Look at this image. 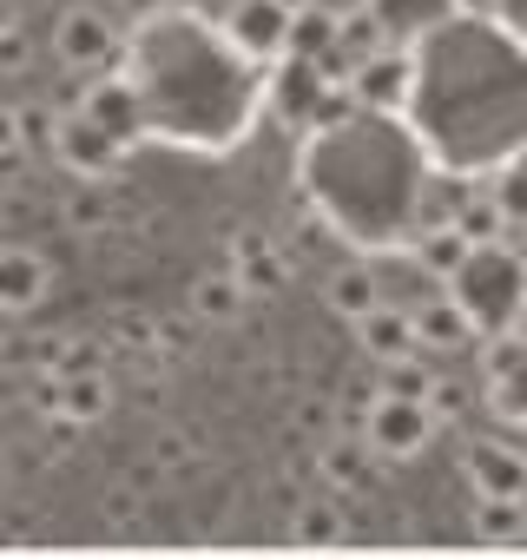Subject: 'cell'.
Segmentation results:
<instances>
[{
	"instance_id": "6da1fadb",
	"label": "cell",
	"mask_w": 527,
	"mask_h": 560,
	"mask_svg": "<svg viewBox=\"0 0 527 560\" xmlns=\"http://www.w3.org/2000/svg\"><path fill=\"white\" fill-rule=\"evenodd\" d=\"M448 298L461 304L475 337H488V343L520 337V324H527V257L507 237L501 244H475L468 264L448 277Z\"/></svg>"
},
{
	"instance_id": "7a4b0ae2",
	"label": "cell",
	"mask_w": 527,
	"mask_h": 560,
	"mask_svg": "<svg viewBox=\"0 0 527 560\" xmlns=\"http://www.w3.org/2000/svg\"><path fill=\"white\" fill-rule=\"evenodd\" d=\"M311 0H237L224 34L231 47L250 60V67H284L291 47H297V21H304Z\"/></svg>"
},
{
	"instance_id": "3957f363",
	"label": "cell",
	"mask_w": 527,
	"mask_h": 560,
	"mask_svg": "<svg viewBox=\"0 0 527 560\" xmlns=\"http://www.w3.org/2000/svg\"><path fill=\"white\" fill-rule=\"evenodd\" d=\"M435 429H442L435 402L389 396V389H383V396L370 402V416H363V442H370L376 462H415V455L435 442Z\"/></svg>"
},
{
	"instance_id": "277c9868",
	"label": "cell",
	"mask_w": 527,
	"mask_h": 560,
	"mask_svg": "<svg viewBox=\"0 0 527 560\" xmlns=\"http://www.w3.org/2000/svg\"><path fill=\"white\" fill-rule=\"evenodd\" d=\"M54 60H60L67 73H86V80L113 73V60H119V27H113V14H106V8H67V14L54 21Z\"/></svg>"
},
{
	"instance_id": "5b68a950",
	"label": "cell",
	"mask_w": 527,
	"mask_h": 560,
	"mask_svg": "<svg viewBox=\"0 0 527 560\" xmlns=\"http://www.w3.org/2000/svg\"><path fill=\"white\" fill-rule=\"evenodd\" d=\"M54 152H60V165H67L73 178H86V185H106V178L126 165V145H119L106 126H93L80 106H67V113L54 119Z\"/></svg>"
},
{
	"instance_id": "8992f818",
	"label": "cell",
	"mask_w": 527,
	"mask_h": 560,
	"mask_svg": "<svg viewBox=\"0 0 527 560\" xmlns=\"http://www.w3.org/2000/svg\"><path fill=\"white\" fill-rule=\"evenodd\" d=\"M93 126H106L119 145H139L145 132H152V106H145V93H139V80H126V73H99L80 100H73Z\"/></svg>"
},
{
	"instance_id": "52a82bcc",
	"label": "cell",
	"mask_w": 527,
	"mask_h": 560,
	"mask_svg": "<svg viewBox=\"0 0 527 560\" xmlns=\"http://www.w3.org/2000/svg\"><path fill=\"white\" fill-rule=\"evenodd\" d=\"M350 93H356L363 113L402 106V100L415 93V54H409V47H383V54L356 60V67H350Z\"/></svg>"
},
{
	"instance_id": "ba28073f",
	"label": "cell",
	"mask_w": 527,
	"mask_h": 560,
	"mask_svg": "<svg viewBox=\"0 0 527 560\" xmlns=\"http://www.w3.org/2000/svg\"><path fill=\"white\" fill-rule=\"evenodd\" d=\"M481 383H488V409H494L501 422L527 429V337H501V343H488Z\"/></svg>"
},
{
	"instance_id": "9c48e42d",
	"label": "cell",
	"mask_w": 527,
	"mask_h": 560,
	"mask_svg": "<svg viewBox=\"0 0 527 560\" xmlns=\"http://www.w3.org/2000/svg\"><path fill=\"white\" fill-rule=\"evenodd\" d=\"M461 468L481 501H527V455L514 442H475Z\"/></svg>"
},
{
	"instance_id": "30bf717a",
	"label": "cell",
	"mask_w": 527,
	"mask_h": 560,
	"mask_svg": "<svg viewBox=\"0 0 527 560\" xmlns=\"http://www.w3.org/2000/svg\"><path fill=\"white\" fill-rule=\"evenodd\" d=\"M47 291H54V264H47V250H34V244H8V257H0V304H8V317L40 311Z\"/></svg>"
},
{
	"instance_id": "8fae6325",
	"label": "cell",
	"mask_w": 527,
	"mask_h": 560,
	"mask_svg": "<svg viewBox=\"0 0 527 560\" xmlns=\"http://www.w3.org/2000/svg\"><path fill=\"white\" fill-rule=\"evenodd\" d=\"M409 317H415V337L429 357H448V350H468L475 324L461 317V304L448 298V284H429L422 298H409Z\"/></svg>"
},
{
	"instance_id": "7c38bea8",
	"label": "cell",
	"mask_w": 527,
	"mask_h": 560,
	"mask_svg": "<svg viewBox=\"0 0 527 560\" xmlns=\"http://www.w3.org/2000/svg\"><path fill=\"white\" fill-rule=\"evenodd\" d=\"M324 304H330L337 317H350V324L376 317V311L389 304V291H383V270H376L370 257H356V264L330 270V284H324Z\"/></svg>"
},
{
	"instance_id": "4fadbf2b",
	"label": "cell",
	"mask_w": 527,
	"mask_h": 560,
	"mask_svg": "<svg viewBox=\"0 0 527 560\" xmlns=\"http://www.w3.org/2000/svg\"><path fill=\"white\" fill-rule=\"evenodd\" d=\"M356 343L389 370V363H409V357H429L422 350V337H415V317H409V304H383L376 317H363L356 324Z\"/></svg>"
},
{
	"instance_id": "5bb4252c",
	"label": "cell",
	"mask_w": 527,
	"mask_h": 560,
	"mask_svg": "<svg viewBox=\"0 0 527 560\" xmlns=\"http://www.w3.org/2000/svg\"><path fill=\"white\" fill-rule=\"evenodd\" d=\"M106 402H113V383H106L99 370H67V376L47 389V416H54V422H67V429L99 422V416H106Z\"/></svg>"
},
{
	"instance_id": "9a60e30c",
	"label": "cell",
	"mask_w": 527,
	"mask_h": 560,
	"mask_svg": "<svg viewBox=\"0 0 527 560\" xmlns=\"http://www.w3.org/2000/svg\"><path fill=\"white\" fill-rule=\"evenodd\" d=\"M231 270H237V284H244L250 298H271L284 277H291L284 250L264 237V231H237V237H231Z\"/></svg>"
},
{
	"instance_id": "2e32d148",
	"label": "cell",
	"mask_w": 527,
	"mask_h": 560,
	"mask_svg": "<svg viewBox=\"0 0 527 560\" xmlns=\"http://www.w3.org/2000/svg\"><path fill=\"white\" fill-rule=\"evenodd\" d=\"M370 21L383 27L389 47H415L422 34H435V14H442V0H363Z\"/></svg>"
},
{
	"instance_id": "e0dca14e",
	"label": "cell",
	"mask_w": 527,
	"mask_h": 560,
	"mask_svg": "<svg viewBox=\"0 0 527 560\" xmlns=\"http://www.w3.org/2000/svg\"><path fill=\"white\" fill-rule=\"evenodd\" d=\"M468 250H475V244H468L455 224H422V231H415V244H409V257L435 277V284H448V277L468 264Z\"/></svg>"
},
{
	"instance_id": "ac0fdd59",
	"label": "cell",
	"mask_w": 527,
	"mask_h": 560,
	"mask_svg": "<svg viewBox=\"0 0 527 560\" xmlns=\"http://www.w3.org/2000/svg\"><path fill=\"white\" fill-rule=\"evenodd\" d=\"M244 304H250V291L237 284V270H231V264H224V270H204L198 284H191V311H198L204 324H231Z\"/></svg>"
},
{
	"instance_id": "d6986e66",
	"label": "cell",
	"mask_w": 527,
	"mask_h": 560,
	"mask_svg": "<svg viewBox=\"0 0 527 560\" xmlns=\"http://www.w3.org/2000/svg\"><path fill=\"white\" fill-rule=\"evenodd\" d=\"M475 534L494 547L527 540V501H475Z\"/></svg>"
},
{
	"instance_id": "ffe728a7",
	"label": "cell",
	"mask_w": 527,
	"mask_h": 560,
	"mask_svg": "<svg viewBox=\"0 0 527 560\" xmlns=\"http://www.w3.org/2000/svg\"><path fill=\"white\" fill-rule=\"evenodd\" d=\"M494 198H501V218H507V231H527V152H514L501 172H494V185H488Z\"/></svg>"
},
{
	"instance_id": "44dd1931",
	"label": "cell",
	"mask_w": 527,
	"mask_h": 560,
	"mask_svg": "<svg viewBox=\"0 0 527 560\" xmlns=\"http://www.w3.org/2000/svg\"><path fill=\"white\" fill-rule=\"evenodd\" d=\"M370 462H376V455H370V442H356V448H330V462H324V468H330L343 488H363V481H370Z\"/></svg>"
},
{
	"instance_id": "7402d4cb",
	"label": "cell",
	"mask_w": 527,
	"mask_h": 560,
	"mask_svg": "<svg viewBox=\"0 0 527 560\" xmlns=\"http://www.w3.org/2000/svg\"><path fill=\"white\" fill-rule=\"evenodd\" d=\"M291 540H343V514L337 508H304L291 521Z\"/></svg>"
},
{
	"instance_id": "603a6c76",
	"label": "cell",
	"mask_w": 527,
	"mask_h": 560,
	"mask_svg": "<svg viewBox=\"0 0 527 560\" xmlns=\"http://www.w3.org/2000/svg\"><path fill=\"white\" fill-rule=\"evenodd\" d=\"M67 224H73V231H99V224H106L99 191H80V198H73V211H67Z\"/></svg>"
},
{
	"instance_id": "cb8c5ba5",
	"label": "cell",
	"mask_w": 527,
	"mask_h": 560,
	"mask_svg": "<svg viewBox=\"0 0 527 560\" xmlns=\"http://www.w3.org/2000/svg\"><path fill=\"white\" fill-rule=\"evenodd\" d=\"M119 14H132V21H165L172 14V0H113Z\"/></svg>"
}]
</instances>
